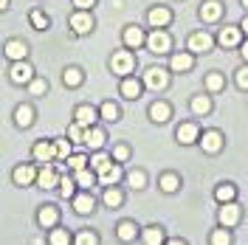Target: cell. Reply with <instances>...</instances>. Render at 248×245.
Returning a JSON list of instances; mask_svg holds the SVG:
<instances>
[{"label": "cell", "mask_w": 248, "mask_h": 245, "mask_svg": "<svg viewBox=\"0 0 248 245\" xmlns=\"http://www.w3.org/2000/svg\"><path fill=\"white\" fill-rule=\"evenodd\" d=\"M29 93H34V96H46L48 93V82L46 79H31L29 82Z\"/></svg>", "instance_id": "cell-40"}, {"label": "cell", "mask_w": 248, "mask_h": 245, "mask_svg": "<svg viewBox=\"0 0 248 245\" xmlns=\"http://www.w3.org/2000/svg\"><path fill=\"white\" fill-rule=\"evenodd\" d=\"M31 155H34V161L48 164V161H54V158H57V150H54L48 141H37V144H34V150H31Z\"/></svg>", "instance_id": "cell-18"}, {"label": "cell", "mask_w": 248, "mask_h": 245, "mask_svg": "<svg viewBox=\"0 0 248 245\" xmlns=\"http://www.w3.org/2000/svg\"><path fill=\"white\" fill-rule=\"evenodd\" d=\"M60 184V175H57V169L46 164V167L37 172V186H43V189H54V186Z\"/></svg>", "instance_id": "cell-14"}, {"label": "cell", "mask_w": 248, "mask_h": 245, "mask_svg": "<svg viewBox=\"0 0 248 245\" xmlns=\"http://www.w3.org/2000/svg\"><path fill=\"white\" fill-rule=\"evenodd\" d=\"M243 6H246V9H248V0H243Z\"/></svg>", "instance_id": "cell-55"}, {"label": "cell", "mask_w": 248, "mask_h": 245, "mask_svg": "<svg viewBox=\"0 0 248 245\" xmlns=\"http://www.w3.org/2000/svg\"><path fill=\"white\" fill-rule=\"evenodd\" d=\"M175 136H178V141H181V144H195V141L201 138V130H198V124L186 122V124H181V127H178V133H175Z\"/></svg>", "instance_id": "cell-17"}, {"label": "cell", "mask_w": 248, "mask_h": 245, "mask_svg": "<svg viewBox=\"0 0 248 245\" xmlns=\"http://www.w3.org/2000/svg\"><path fill=\"white\" fill-rule=\"evenodd\" d=\"M9 9V0H0V12H6Z\"/></svg>", "instance_id": "cell-54"}, {"label": "cell", "mask_w": 248, "mask_h": 245, "mask_svg": "<svg viewBox=\"0 0 248 245\" xmlns=\"http://www.w3.org/2000/svg\"><path fill=\"white\" fill-rule=\"evenodd\" d=\"M189 51H192V54H206V51H212V37H209L206 31L192 34V37H189Z\"/></svg>", "instance_id": "cell-11"}, {"label": "cell", "mask_w": 248, "mask_h": 245, "mask_svg": "<svg viewBox=\"0 0 248 245\" xmlns=\"http://www.w3.org/2000/svg\"><path fill=\"white\" fill-rule=\"evenodd\" d=\"M74 119H77V124L82 130H88V127L99 119V113H96V107H91V105H79L77 113H74Z\"/></svg>", "instance_id": "cell-12"}, {"label": "cell", "mask_w": 248, "mask_h": 245, "mask_svg": "<svg viewBox=\"0 0 248 245\" xmlns=\"http://www.w3.org/2000/svg\"><path fill=\"white\" fill-rule=\"evenodd\" d=\"M240 40H243V29H237V26H223L217 34V43L223 48H237Z\"/></svg>", "instance_id": "cell-6"}, {"label": "cell", "mask_w": 248, "mask_h": 245, "mask_svg": "<svg viewBox=\"0 0 248 245\" xmlns=\"http://www.w3.org/2000/svg\"><path fill=\"white\" fill-rule=\"evenodd\" d=\"M37 181V169L34 167H17L15 169V184L17 186H29Z\"/></svg>", "instance_id": "cell-23"}, {"label": "cell", "mask_w": 248, "mask_h": 245, "mask_svg": "<svg viewBox=\"0 0 248 245\" xmlns=\"http://www.w3.org/2000/svg\"><path fill=\"white\" fill-rule=\"evenodd\" d=\"M144 43H147V37H144V31L139 26H127L124 29V46L127 48H141Z\"/></svg>", "instance_id": "cell-19"}, {"label": "cell", "mask_w": 248, "mask_h": 245, "mask_svg": "<svg viewBox=\"0 0 248 245\" xmlns=\"http://www.w3.org/2000/svg\"><path fill=\"white\" fill-rule=\"evenodd\" d=\"M3 54H6L12 62H20V60H26V57H29V46H26L23 40H9L6 48H3Z\"/></svg>", "instance_id": "cell-8"}, {"label": "cell", "mask_w": 248, "mask_h": 245, "mask_svg": "<svg viewBox=\"0 0 248 245\" xmlns=\"http://www.w3.org/2000/svg\"><path fill=\"white\" fill-rule=\"evenodd\" d=\"M141 88H144V85H141L139 79L124 77V79H122V88H119V91H122L124 99H139V96H141Z\"/></svg>", "instance_id": "cell-21"}, {"label": "cell", "mask_w": 248, "mask_h": 245, "mask_svg": "<svg viewBox=\"0 0 248 245\" xmlns=\"http://www.w3.org/2000/svg\"><path fill=\"white\" fill-rule=\"evenodd\" d=\"M110 68H113V74H119V77H130L133 71H136V57L124 48V51H116L113 57H110Z\"/></svg>", "instance_id": "cell-1"}, {"label": "cell", "mask_w": 248, "mask_h": 245, "mask_svg": "<svg viewBox=\"0 0 248 245\" xmlns=\"http://www.w3.org/2000/svg\"><path fill=\"white\" fill-rule=\"evenodd\" d=\"M77 245H99V237H96V234H93V231H79L77 234Z\"/></svg>", "instance_id": "cell-41"}, {"label": "cell", "mask_w": 248, "mask_h": 245, "mask_svg": "<svg viewBox=\"0 0 248 245\" xmlns=\"http://www.w3.org/2000/svg\"><path fill=\"white\" fill-rule=\"evenodd\" d=\"M51 245H71V234L65 229H54L51 231Z\"/></svg>", "instance_id": "cell-39"}, {"label": "cell", "mask_w": 248, "mask_h": 245, "mask_svg": "<svg viewBox=\"0 0 248 245\" xmlns=\"http://www.w3.org/2000/svg\"><path fill=\"white\" fill-rule=\"evenodd\" d=\"M54 150H57V158H68V155H71V138H68V141L60 138V141L54 144Z\"/></svg>", "instance_id": "cell-46"}, {"label": "cell", "mask_w": 248, "mask_h": 245, "mask_svg": "<svg viewBox=\"0 0 248 245\" xmlns=\"http://www.w3.org/2000/svg\"><path fill=\"white\" fill-rule=\"evenodd\" d=\"M96 181H99L102 186H116L119 181H122V167H119V164H110L105 172L96 175Z\"/></svg>", "instance_id": "cell-16"}, {"label": "cell", "mask_w": 248, "mask_h": 245, "mask_svg": "<svg viewBox=\"0 0 248 245\" xmlns=\"http://www.w3.org/2000/svg\"><path fill=\"white\" fill-rule=\"evenodd\" d=\"M124 203V195L116 189V186H108L105 189V206H110V209H119Z\"/></svg>", "instance_id": "cell-31"}, {"label": "cell", "mask_w": 248, "mask_h": 245, "mask_svg": "<svg viewBox=\"0 0 248 245\" xmlns=\"http://www.w3.org/2000/svg\"><path fill=\"white\" fill-rule=\"evenodd\" d=\"M130 186H133V189H144V186H147V175H144L141 169L130 172Z\"/></svg>", "instance_id": "cell-44"}, {"label": "cell", "mask_w": 248, "mask_h": 245, "mask_svg": "<svg viewBox=\"0 0 248 245\" xmlns=\"http://www.w3.org/2000/svg\"><path fill=\"white\" fill-rule=\"evenodd\" d=\"M217 220H220V226H223V229H234V226L240 223V206H237L234 200H232V203H223Z\"/></svg>", "instance_id": "cell-3"}, {"label": "cell", "mask_w": 248, "mask_h": 245, "mask_svg": "<svg viewBox=\"0 0 248 245\" xmlns=\"http://www.w3.org/2000/svg\"><path fill=\"white\" fill-rule=\"evenodd\" d=\"M192 65H195V57H192V54H172L170 71H175V74H186V71H192Z\"/></svg>", "instance_id": "cell-15"}, {"label": "cell", "mask_w": 248, "mask_h": 245, "mask_svg": "<svg viewBox=\"0 0 248 245\" xmlns=\"http://www.w3.org/2000/svg\"><path fill=\"white\" fill-rule=\"evenodd\" d=\"M147 20H150L153 29H167V26L172 23V12L167 9V6H158V9H153V12L147 15Z\"/></svg>", "instance_id": "cell-10"}, {"label": "cell", "mask_w": 248, "mask_h": 245, "mask_svg": "<svg viewBox=\"0 0 248 245\" xmlns=\"http://www.w3.org/2000/svg\"><path fill=\"white\" fill-rule=\"evenodd\" d=\"M223 88H226V79L220 77V74H209L206 77V91L209 93H220Z\"/></svg>", "instance_id": "cell-36"}, {"label": "cell", "mask_w": 248, "mask_h": 245, "mask_svg": "<svg viewBox=\"0 0 248 245\" xmlns=\"http://www.w3.org/2000/svg\"><path fill=\"white\" fill-rule=\"evenodd\" d=\"M68 136H71V141H79V136H82V127H79V124H74Z\"/></svg>", "instance_id": "cell-50"}, {"label": "cell", "mask_w": 248, "mask_h": 245, "mask_svg": "<svg viewBox=\"0 0 248 245\" xmlns=\"http://www.w3.org/2000/svg\"><path fill=\"white\" fill-rule=\"evenodd\" d=\"M116 234H119V240H122V243H133V240H136V234H139V229H136V223L122 220V223L116 226Z\"/></svg>", "instance_id": "cell-24"}, {"label": "cell", "mask_w": 248, "mask_h": 245, "mask_svg": "<svg viewBox=\"0 0 248 245\" xmlns=\"http://www.w3.org/2000/svg\"><path fill=\"white\" fill-rule=\"evenodd\" d=\"M158 184H161V189H164L167 195H172V192H178V186H181V178H178V175H172V172H167V175H164Z\"/></svg>", "instance_id": "cell-34"}, {"label": "cell", "mask_w": 248, "mask_h": 245, "mask_svg": "<svg viewBox=\"0 0 248 245\" xmlns=\"http://www.w3.org/2000/svg\"><path fill=\"white\" fill-rule=\"evenodd\" d=\"M74 209H77V214H91L93 212V198L91 195H74Z\"/></svg>", "instance_id": "cell-27"}, {"label": "cell", "mask_w": 248, "mask_h": 245, "mask_svg": "<svg viewBox=\"0 0 248 245\" xmlns=\"http://www.w3.org/2000/svg\"><path fill=\"white\" fill-rule=\"evenodd\" d=\"M82 71L79 68H65V74H62V82H65V88H79L82 85Z\"/></svg>", "instance_id": "cell-29"}, {"label": "cell", "mask_w": 248, "mask_h": 245, "mask_svg": "<svg viewBox=\"0 0 248 245\" xmlns=\"http://www.w3.org/2000/svg\"><path fill=\"white\" fill-rule=\"evenodd\" d=\"M113 158H116L119 164H122V161H127V158H130V147H124V144H119V147L113 150Z\"/></svg>", "instance_id": "cell-47"}, {"label": "cell", "mask_w": 248, "mask_h": 245, "mask_svg": "<svg viewBox=\"0 0 248 245\" xmlns=\"http://www.w3.org/2000/svg\"><path fill=\"white\" fill-rule=\"evenodd\" d=\"M71 29H74V34H91L93 31V17L79 9L77 15L71 17Z\"/></svg>", "instance_id": "cell-9"}, {"label": "cell", "mask_w": 248, "mask_h": 245, "mask_svg": "<svg viewBox=\"0 0 248 245\" xmlns=\"http://www.w3.org/2000/svg\"><path fill=\"white\" fill-rule=\"evenodd\" d=\"M147 48H150L153 54H170L172 37L167 34V29H153V34L147 37Z\"/></svg>", "instance_id": "cell-2"}, {"label": "cell", "mask_w": 248, "mask_h": 245, "mask_svg": "<svg viewBox=\"0 0 248 245\" xmlns=\"http://www.w3.org/2000/svg\"><path fill=\"white\" fill-rule=\"evenodd\" d=\"M240 29H243V31H246V34H248V15L243 17V23H240Z\"/></svg>", "instance_id": "cell-51"}, {"label": "cell", "mask_w": 248, "mask_h": 245, "mask_svg": "<svg viewBox=\"0 0 248 245\" xmlns=\"http://www.w3.org/2000/svg\"><path fill=\"white\" fill-rule=\"evenodd\" d=\"M99 116L108 119V122H119V107H116L113 102H105V105L99 107Z\"/></svg>", "instance_id": "cell-38"}, {"label": "cell", "mask_w": 248, "mask_h": 245, "mask_svg": "<svg viewBox=\"0 0 248 245\" xmlns=\"http://www.w3.org/2000/svg\"><path fill=\"white\" fill-rule=\"evenodd\" d=\"M9 79H12L15 85H29L31 79H34V68H31L26 60H20V62H15V65H12Z\"/></svg>", "instance_id": "cell-4"}, {"label": "cell", "mask_w": 248, "mask_h": 245, "mask_svg": "<svg viewBox=\"0 0 248 245\" xmlns=\"http://www.w3.org/2000/svg\"><path fill=\"white\" fill-rule=\"evenodd\" d=\"M220 15H223V3H220V0H206L201 6L203 23H215V20H220Z\"/></svg>", "instance_id": "cell-13"}, {"label": "cell", "mask_w": 248, "mask_h": 245, "mask_svg": "<svg viewBox=\"0 0 248 245\" xmlns=\"http://www.w3.org/2000/svg\"><path fill=\"white\" fill-rule=\"evenodd\" d=\"M215 198L220 200V203H232V200L237 198V189H234L232 184H220L215 189Z\"/></svg>", "instance_id": "cell-32"}, {"label": "cell", "mask_w": 248, "mask_h": 245, "mask_svg": "<svg viewBox=\"0 0 248 245\" xmlns=\"http://www.w3.org/2000/svg\"><path fill=\"white\" fill-rule=\"evenodd\" d=\"M110 164H113V158H108V155H102V153H96V155L91 158V169L96 172V175H99V172H105Z\"/></svg>", "instance_id": "cell-35"}, {"label": "cell", "mask_w": 248, "mask_h": 245, "mask_svg": "<svg viewBox=\"0 0 248 245\" xmlns=\"http://www.w3.org/2000/svg\"><path fill=\"white\" fill-rule=\"evenodd\" d=\"M192 113H195V116L212 113V99H209V96H195V99H192Z\"/></svg>", "instance_id": "cell-28"}, {"label": "cell", "mask_w": 248, "mask_h": 245, "mask_svg": "<svg viewBox=\"0 0 248 245\" xmlns=\"http://www.w3.org/2000/svg\"><path fill=\"white\" fill-rule=\"evenodd\" d=\"M105 138H108V136H105L102 130H91V127H88L82 141H85V144H88L91 150H102V147H105Z\"/></svg>", "instance_id": "cell-25"}, {"label": "cell", "mask_w": 248, "mask_h": 245, "mask_svg": "<svg viewBox=\"0 0 248 245\" xmlns=\"http://www.w3.org/2000/svg\"><path fill=\"white\" fill-rule=\"evenodd\" d=\"M31 26H34L37 31H46L48 29V17L43 15V12H37V9H34V12H31Z\"/></svg>", "instance_id": "cell-42"}, {"label": "cell", "mask_w": 248, "mask_h": 245, "mask_svg": "<svg viewBox=\"0 0 248 245\" xmlns=\"http://www.w3.org/2000/svg\"><path fill=\"white\" fill-rule=\"evenodd\" d=\"M74 181H77V184L82 186V189H91L93 184H99V181H96V172H93V169H88V167H85V169H79Z\"/></svg>", "instance_id": "cell-30"}, {"label": "cell", "mask_w": 248, "mask_h": 245, "mask_svg": "<svg viewBox=\"0 0 248 245\" xmlns=\"http://www.w3.org/2000/svg\"><path fill=\"white\" fill-rule=\"evenodd\" d=\"M144 85L153 88V91H164V88L170 85V71H164V68H150L147 77H144Z\"/></svg>", "instance_id": "cell-5"}, {"label": "cell", "mask_w": 248, "mask_h": 245, "mask_svg": "<svg viewBox=\"0 0 248 245\" xmlns=\"http://www.w3.org/2000/svg\"><path fill=\"white\" fill-rule=\"evenodd\" d=\"M164 245H186L184 240H170V243H164Z\"/></svg>", "instance_id": "cell-53"}, {"label": "cell", "mask_w": 248, "mask_h": 245, "mask_svg": "<svg viewBox=\"0 0 248 245\" xmlns=\"http://www.w3.org/2000/svg\"><path fill=\"white\" fill-rule=\"evenodd\" d=\"M237 85H240L243 91H248V65H246V68H240V71H237Z\"/></svg>", "instance_id": "cell-48"}, {"label": "cell", "mask_w": 248, "mask_h": 245, "mask_svg": "<svg viewBox=\"0 0 248 245\" xmlns=\"http://www.w3.org/2000/svg\"><path fill=\"white\" fill-rule=\"evenodd\" d=\"M65 161H68V167L74 169V172H79V169L88 167V158H85V155H68Z\"/></svg>", "instance_id": "cell-43"}, {"label": "cell", "mask_w": 248, "mask_h": 245, "mask_svg": "<svg viewBox=\"0 0 248 245\" xmlns=\"http://www.w3.org/2000/svg\"><path fill=\"white\" fill-rule=\"evenodd\" d=\"M37 220H40V226H43V229H54V226L60 223V212H57L54 206H43V209H40V214H37Z\"/></svg>", "instance_id": "cell-22"}, {"label": "cell", "mask_w": 248, "mask_h": 245, "mask_svg": "<svg viewBox=\"0 0 248 245\" xmlns=\"http://www.w3.org/2000/svg\"><path fill=\"white\" fill-rule=\"evenodd\" d=\"M198 141H201L203 153H209V155H215V153H220V150H223V136H220L217 130H209V133H203Z\"/></svg>", "instance_id": "cell-7"}, {"label": "cell", "mask_w": 248, "mask_h": 245, "mask_svg": "<svg viewBox=\"0 0 248 245\" xmlns=\"http://www.w3.org/2000/svg\"><path fill=\"white\" fill-rule=\"evenodd\" d=\"M60 195L74 200V195H77V181L74 178H60Z\"/></svg>", "instance_id": "cell-37"}, {"label": "cell", "mask_w": 248, "mask_h": 245, "mask_svg": "<svg viewBox=\"0 0 248 245\" xmlns=\"http://www.w3.org/2000/svg\"><path fill=\"white\" fill-rule=\"evenodd\" d=\"M93 3H96V0H74V6H77V9H82V12L93 9Z\"/></svg>", "instance_id": "cell-49"}, {"label": "cell", "mask_w": 248, "mask_h": 245, "mask_svg": "<svg viewBox=\"0 0 248 245\" xmlns=\"http://www.w3.org/2000/svg\"><path fill=\"white\" fill-rule=\"evenodd\" d=\"M240 51H243V60L248 62V43H243V48H240Z\"/></svg>", "instance_id": "cell-52"}, {"label": "cell", "mask_w": 248, "mask_h": 245, "mask_svg": "<svg viewBox=\"0 0 248 245\" xmlns=\"http://www.w3.org/2000/svg\"><path fill=\"white\" fill-rule=\"evenodd\" d=\"M170 116H172V107L167 102H153V105H150V119H153L155 124L170 122Z\"/></svg>", "instance_id": "cell-20"}, {"label": "cell", "mask_w": 248, "mask_h": 245, "mask_svg": "<svg viewBox=\"0 0 248 245\" xmlns=\"http://www.w3.org/2000/svg\"><path fill=\"white\" fill-rule=\"evenodd\" d=\"M15 122H17V127H31L34 124V110L29 105H20L15 110Z\"/></svg>", "instance_id": "cell-26"}, {"label": "cell", "mask_w": 248, "mask_h": 245, "mask_svg": "<svg viewBox=\"0 0 248 245\" xmlns=\"http://www.w3.org/2000/svg\"><path fill=\"white\" fill-rule=\"evenodd\" d=\"M144 243L147 245H164V229H158V226L144 229Z\"/></svg>", "instance_id": "cell-33"}, {"label": "cell", "mask_w": 248, "mask_h": 245, "mask_svg": "<svg viewBox=\"0 0 248 245\" xmlns=\"http://www.w3.org/2000/svg\"><path fill=\"white\" fill-rule=\"evenodd\" d=\"M232 243V234L226 229H217L215 234H212V245H229Z\"/></svg>", "instance_id": "cell-45"}]
</instances>
